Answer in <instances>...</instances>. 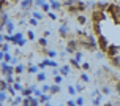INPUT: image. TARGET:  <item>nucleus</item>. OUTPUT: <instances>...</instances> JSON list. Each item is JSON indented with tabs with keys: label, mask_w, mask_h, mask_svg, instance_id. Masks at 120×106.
<instances>
[{
	"label": "nucleus",
	"mask_w": 120,
	"mask_h": 106,
	"mask_svg": "<svg viewBox=\"0 0 120 106\" xmlns=\"http://www.w3.org/2000/svg\"><path fill=\"white\" fill-rule=\"evenodd\" d=\"M108 14L112 18L114 24L120 22V3H111L108 8Z\"/></svg>",
	"instance_id": "nucleus-1"
},
{
	"label": "nucleus",
	"mask_w": 120,
	"mask_h": 106,
	"mask_svg": "<svg viewBox=\"0 0 120 106\" xmlns=\"http://www.w3.org/2000/svg\"><path fill=\"white\" fill-rule=\"evenodd\" d=\"M65 51L70 54V55H74V54L79 51V38H70L68 43H66Z\"/></svg>",
	"instance_id": "nucleus-2"
},
{
	"label": "nucleus",
	"mask_w": 120,
	"mask_h": 106,
	"mask_svg": "<svg viewBox=\"0 0 120 106\" xmlns=\"http://www.w3.org/2000/svg\"><path fill=\"white\" fill-rule=\"evenodd\" d=\"M104 21H108V13L100 11V10H92V22L101 24Z\"/></svg>",
	"instance_id": "nucleus-3"
},
{
	"label": "nucleus",
	"mask_w": 120,
	"mask_h": 106,
	"mask_svg": "<svg viewBox=\"0 0 120 106\" xmlns=\"http://www.w3.org/2000/svg\"><path fill=\"white\" fill-rule=\"evenodd\" d=\"M79 47H82V49L89 51V52H95L96 49H98V46H96V44H92V43L87 41L85 38H79Z\"/></svg>",
	"instance_id": "nucleus-4"
},
{
	"label": "nucleus",
	"mask_w": 120,
	"mask_h": 106,
	"mask_svg": "<svg viewBox=\"0 0 120 106\" xmlns=\"http://www.w3.org/2000/svg\"><path fill=\"white\" fill-rule=\"evenodd\" d=\"M2 75H3V76H14V75H16V67L2 62Z\"/></svg>",
	"instance_id": "nucleus-5"
},
{
	"label": "nucleus",
	"mask_w": 120,
	"mask_h": 106,
	"mask_svg": "<svg viewBox=\"0 0 120 106\" xmlns=\"http://www.w3.org/2000/svg\"><path fill=\"white\" fill-rule=\"evenodd\" d=\"M96 40H98V49H100L101 52L106 54V51H108L109 44H111V43H108V38H106V36L101 33L100 36H96Z\"/></svg>",
	"instance_id": "nucleus-6"
},
{
	"label": "nucleus",
	"mask_w": 120,
	"mask_h": 106,
	"mask_svg": "<svg viewBox=\"0 0 120 106\" xmlns=\"http://www.w3.org/2000/svg\"><path fill=\"white\" fill-rule=\"evenodd\" d=\"M117 55H120V46L119 44H109L108 51H106V57L112 59V57H117Z\"/></svg>",
	"instance_id": "nucleus-7"
},
{
	"label": "nucleus",
	"mask_w": 120,
	"mask_h": 106,
	"mask_svg": "<svg viewBox=\"0 0 120 106\" xmlns=\"http://www.w3.org/2000/svg\"><path fill=\"white\" fill-rule=\"evenodd\" d=\"M59 35H60V38H68V36H70V27H68V24H66V22L60 24Z\"/></svg>",
	"instance_id": "nucleus-8"
},
{
	"label": "nucleus",
	"mask_w": 120,
	"mask_h": 106,
	"mask_svg": "<svg viewBox=\"0 0 120 106\" xmlns=\"http://www.w3.org/2000/svg\"><path fill=\"white\" fill-rule=\"evenodd\" d=\"M10 22V16H8V13H6V10H0V27L2 29H5L6 24Z\"/></svg>",
	"instance_id": "nucleus-9"
},
{
	"label": "nucleus",
	"mask_w": 120,
	"mask_h": 106,
	"mask_svg": "<svg viewBox=\"0 0 120 106\" xmlns=\"http://www.w3.org/2000/svg\"><path fill=\"white\" fill-rule=\"evenodd\" d=\"M19 6L22 8L24 13H32L30 8L33 6V2H32V0H21V2H19Z\"/></svg>",
	"instance_id": "nucleus-10"
},
{
	"label": "nucleus",
	"mask_w": 120,
	"mask_h": 106,
	"mask_svg": "<svg viewBox=\"0 0 120 106\" xmlns=\"http://www.w3.org/2000/svg\"><path fill=\"white\" fill-rule=\"evenodd\" d=\"M59 73H60V76H70V73H71V65H63V67H60Z\"/></svg>",
	"instance_id": "nucleus-11"
},
{
	"label": "nucleus",
	"mask_w": 120,
	"mask_h": 106,
	"mask_svg": "<svg viewBox=\"0 0 120 106\" xmlns=\"http://www.w3.org/2000/svg\"><path fill=\"white\" fill-rule=\"evenodd\" d=\"M27 71H29L30 75H38V73H40V68H38V65H33L32 63V62H30L29 63V67H27Z\"/></svg>",
	"instance_id": "nucleus-12"
},
{
	"label": "nucleus",
	"mask_w": 120,
	"mask_h": 106,
	"mask_svg": "<svg viewBox=\"0 0 120 106\" xmlns=\"http://www.w3.org/2000/svg\"><path fill=\"white\" fill-rule=\"evenodd\" d=\"M43 62H44V65H46V67H51V68H54V70H59V68H60L59 63H57V62H54L52 59H44Z\"/></svg>",
	"instance_id": "nucleus-13"
},
{
	"label": "nucleus",
	"mask_w": 120,
	"mask_h": 106,
	"mask_svg": "<svg viewBox=\"0 0 120 106\" xmlns=\"http://www.w3.org/2000/svg\"><path fill=\"white\" fill-rule=\"evenodd\" d=\"M21 40H24V33L19 30V32H16V33L13 35V44H16V46H18V43L21 41Z\"/></svg>",
	"instance_id": "nucleus-14"
},
{
	"label": "nucleus",
	"mask_w": 120,
	"mask_h": 106,
	"mask_svg": "<svg viewBox=\"0 0 120 106\" xmlns=\"http://www.w3.org/2000/svg\"><path fill=\"white\" fill-rule=\"evenodd\" d=\"M76 6H78V10L81 14H84V11L87 10V2H82V0H78L76 2Z\"/></svg>",
	"instance_id": "nucleus-15"
},
{
	"label": "nucleus",
	"mask_w": 120,
	"mask_h": 106,
	"mask_svg": "<svg viewBox=\"0 0 120 106\" xmlns=\"http://www.w3.org/2000/svg\"><path fill=\"white\" fill-rule=\"evenodd\" d=\"M92 30H93V33H95L96 36H100V35H101V24L92 22Z\"/></svg>",
	"instance_id": "nucleus-16"
},
{
	"label": "nucleus",
	"mask_w": 120,
	"mask_h": 106,
	"mask_svg": "<svg viewBox=\"0 0 120 106\" xmlns=\"http://www.w3.org/2000/svg\"><path fill=\"white\" fill-rule=\"evenodd\" d=\"M5 101H6V103H11L13 98H11V97H8V94H6V92H0V103L3 105Z\"/></svg>",
	"instance_id": "nucleus-17"
},
{
	"label": "nucleus",
	"mask_w": 120,
	"mask_h": 106,
	"mask_svg": "<svg viewBox=\"0 0 120 106\" xmlns=\"http://www.w3.org/2000/svg\"><path fill=\"white\" fill-rule=\"evenodd\" d=\"M22 103H24V97L22 95H18L16 98H13V101H11V106H22Z\"/></svg>",
	"instance_id": "nucleus-18"
},
{
	"label": "nucleus",
	"mask_w": 120,
	"mask_h": 106,
	"mask_svg": "<svg viewBox=\"0 0 120 106\" xmlns=\"http://www.w3.org/2000/svg\"><path fill=\"white\" fill-rule=\"evenodd\" d=\"M68 62H70V65H71L73 68H82V63H81V62H78V60L74 59V57H70V60H68Z\"/></svg>",
	"instance_id": "nucleus-19"
},
{
	"label": "nucleus",
	"mask_w": 120,
	"mask_h": 106,
	"mask_svg": "<svg viewBox=\"0 0 120 106\" xmlns=\"http://www.w3.org/2000/svg\"><path fill=\"white\" fill-rule=\"evenodd\" d=\"M6 33L8 35H14L16 32H14V22L13 21H10V22L6 24Z\"/></svg>",
	"instance_id": "nucleus-20"
},
{
	"label": "nucleus",
	"mask_w": 120,
	"mask_h": 106,
	"mask_svg": "<svg viewBox=\"0 0 120 106\" xmlns=\"http://www.w3.org/2000/svg\"><path fill=\"white\" fill-rule=\"evenodd\" d=\"M10 87H11V86L6 82V79H2V81H0V92H8Z\"/></svg>",
	"instance_id": "nucleus-21"
},
{
	"label": "nucleus",
	"mask_w": 120,
	"mask_h": 106,
	"mask_svg": "<svg viewBox=\"0 0 120 106\" xmlns=\"http://www.w3.org/2000/svg\"><path fill=\"white\" fill-rule=\"evenodd\" d=\"M62 2H59V0H52V2H51V10H52V11H55V10H60V8H62Z\"/></svg>",
	"instance_id": "nucleus-22"
},
{
	"label": "nucleus",
	"mask_w": 120,
	"mask_h": 106,
	"mask_svg": "<svg viewBox=\"0 0 120 106\" xmlns=\"http://www.w3.org/2000/svg\"><path fill=\"white\" fill-rule=\"evenodd\" d=\"M48 79V75H46V71H40L38 75H36V81H40V82H44Z\"/></svg>",
	"instance_id": "nucleus-23"
},
{
	"label": "nucleus",
	"mask_w": 120,
	"mask_h": 106,
	"mask_svg": "<svg viewBox=\"0 0 120 106\" xmlns=\"http://www.w3.org/2000/svg\"><path fill=\"white\" fill-rule=\"evenodd\" d=\"M76 19H78V24H79V25H82V27L87 24V18H85L84 14H78V16H76Z\"/></svg>",
	"instance_id": "nucleus-24"
},
{
	"label": "nucleus",
	"mask_w": 120,
	"mask_h": 106,
	"mask_svg": "<svg viewBox=\"0 0 120 106\" xmlns=\"http://www.w3.org/2000/svg\"><path fill=\"white\" fill-rule=\"evenodd\" d=\"M44 54L48 55V59H54V57H57V51H54V49H44Z\"/></svg>",
	"instance_id": "nucleus-25"
},
{
	"label": "nucleus",
	"mask_w": 120,
	"mask_h": 106,
	"mask_svg": "<svg viewBox=\"0 0 120 106\" xmlns=\"http://www.w3.org/2000/svg\"><path fill=\"white\" fill-rule=\"evenodd\" d=\"M48 38H44V36H41V38H38V44L41 47H44V49H48Z\"/></svg>",
	"instance_id": "nucleus-26"
},
{
	"label": "nucleus",
	"mask_w": 120,
	"mask_h": 106,
	"mask_svg": "<svg viewBox=\"0 0 120 106\" xmlns=\"http://www.w3.org/2000/svg\"><path fill=\"white\" fill-rule=\"evenodd\" d=\"M111 60V65L112 67H117V68H120V55H117V57H112V59H109Z\"/></svg>",
	"instance_id": "nucleus-27"
},
{
	"label": "nucleus",
	"mask_w": 120,
	"mask_h": 106,
	"mask_svg": "<svg viewBox=\"0 0 120 106\" xmlns=\"http://www.w3.org/2000/svg\"><path fill=\"white\" fill-rule=\"evenodd\" d=\"M51 97H52L51 94H44V95L41 97V98H40V103H43V105H48L49 100H51Z\"/></svg>",
	"instance_id": "nucleus-28"
},
{
	"label": "nucleus",
	"mask_w": 120,
	"mask_h": 106,
	"mask_svg": "<svg viewBox=\"0 0 120 106\" xmlns=\"http://www.w3.org/2000/svg\"><path fill=\"white\" fill-rule=\"evenodd\" d=\"M41 10L46 13V14H48V13H51V11H52V10H51V2H44V3H43V6H41Z\"/></svg>",
	"instance_id": "nucleus-29"
},
{
	"label": "nucleus",
	"mask_w": 120,
	"mask_h": 106,
	"mask_svg": "<svg viewBox=\"0 0 120 106\" xmlns=\"http://www.w3.org/2000/svg\"><path fill=\"white\" fill-rule=\"evenodd\" d=\"M62 5L66 6V8H71V6L76 5V0H65V2H62Z\"/></svg>",
	"instance_id": "nucleus-30"
},
{
	"label": "nucleus",
	"mask_w": 120,
	"mask_h": 106,
	"mask_svg": "<svg viewBox=\"0 0 120 106\" xmlns=\"http://www.w3.org/2000/svg\"><path fill=\"white\" fill-rule=\"evenodd\" d=\"M24 71H25V67H24L22 63H19L18 67H16V75H18V76H21V75H22Z\"/></svg>",
	"instance_id": "nucleus-31"
},
{
	"label": "nucleus",
	"mask_w": 120,
	"mask_h": 106,
	"mask_svg": "<svg viewBox=\"0 0 120 106\" xmlns=\"http://www.w3.org/2000/svg\"><path fill=\"white\" fill-rule=\"evenodd\" d=\"M60 92V86H57V84H52L51 86V95H55Z\"/></svg>",
	"instance_id": "nucleus-32"
},
{
	"label": "nucleus",
	"mask_w": 120,
	"mask_h": 106,
	"mask_svg": "<svg viewBox=\"0 0 120 106\" xmlns=\"http://www.w3.org/2000/svg\"><path fill=\"white\" fill-rule=\"evenodd\" d=\"M40 105V98H36V97H30V106H38Z\"/></svg>",
	"instance_id": "nucleus-33"
},
{
	"label": "nucleus",
	"mask_w": 120,
	"mask_h": 106,
	"mask_svg": "<svg viewBox=\"0 0 120 106\" xmlns=\"http://www.w3.org/2000/svg\"><path fill=\"white\" fill-rule=\"evenodd\" d=\"M32 18L36 19V21H41V19H43V14L40 11H32Z\"/></svg>",
	"instance_id": "nucleus-34"
},
{
	"label": "nucleus",
	"mask_w": 120,
	"mask_h": 106,
	"mask_svg": "<svg viewBox=\"0 0 120 106\" xmlns=\"http://www.w3.org/2000/svg\"><path fill=\"white\" fill-rule=\"evenodd\" d=\"M111 92H112V89L109 87V86H103V87H101V94L103 95H109Z\"/></svg>",
	"instance_id": "nucleus-35"
},
{
	"label": "nucleus",
	"mask_w": 120,
	"mask_h": 106,
	"mask_svg": "<svg viewBox=\"0 0 120 106\" xmlns=\"http://www.w3.org/2000/svg\"><path fill=\"white\" fill-rule=\"evenodd\" d=\"M10 51V43H2V47H0V52H8Z\"/></svg>",
	"instance_id": "nucleus-36"
},
{
	"label": "nucleus",
	"mask_w": 120,
	"mask_h": 106,
	"mask_svg": "<svg viewBox=\"0 0 120 106\" xmlns=\"http://www.w3.org/2000/svg\"><path fill=\"white\" fill-rule=\"evenodd\" d=\"M66 90H68L70 97H73V95H76V94H78V90H76V87H74V86H68V89H66Z\"/></svg>",
	"instance_id": "nucleus-37"
},
{
	"label": "nucleus",
	"mask_w": 120,
	"mask_h": 106,
	"mask_svg": "<svg viewBox=\"0 0 120 106\" xmlns=\"http://www.w3.org/2000/svg\"><path fill=\"white\" fill-rule=\"evenodd\" d=\"M35 38H36L35 32H33V30H29V32H27V40H30V41H33Z\"/></svg>",
	"instance_id": "nucleus-38"
},
{
	"label": "nucleus",
	"mask_w": 120,
	"mask_h": 106,
	"mask_svg": "<svg viewBox=\"0 0 120 106\" xmlns=\"http://www.w3.org/2000/svg\"><path fill=\"white\" fill-rule=\"evenodd\" d=\"M11 60H13V55L10 52H6L5 57H3V62H5V63H11Z\"/></svg>",
	"instance_id": "nucleus-39"
},
{
	"label": "nucleus",
	"mask_w": 120,
	"mask_h": 106,
	"mask_svg": "<svg viewBox=\"0 0 120 106\" xmlns=\"http://www.w3.org/2000/svg\"><path fill=\"white\" fill-rule=\"evenodd\" d=\"M84 103H85L84 97H82V95H79L78 98H76V105H78V106H84Z\"/></svg>",
	"instance_id": "nucleus-40"
},
{
	"label": "nucleus",
	"mask_w": 120,
	"mask_h": 106,
	"mask_svg": "<svg viewBox=\"0 0 120 106\" xmlns=\"http://www.w3.org/2000/svg\"><path fill=\"white\" fill-rule=\"evenodd\" d=\"M62 81H63V76H60V75H57V76H54V84H57V86H60V84H62Z\"/></svg>",
	"instance_id": "nucleus-41"
},
{
	"label": "nucleus",
	"mask_w": 120,
	"mask_h": 106,
	"mask_svg": "<svg viewBox=\"0 0 120 106\" xmlns=\"http://www.w3.org/2000/svg\"><path fill=\"white\" fill-rule=\"evenodd\" d=\"M43 95H44V94H43L41 89H35V92H33V97H36V98H41Z\"/></svg>",
	"instance_id": "nucleus-42"
},
{
	"label": "nucleus",
	"mask_w": 120,
	"mask_h": 106,
	"mask_svg": "<svg viewBox=\"0 0 120 106\" xmlns=\"http://www.w3.org/2000/svg\"><path fill=\"white\" fill-rule=\"evenodd\" d=\"M81 81H82L84 84L90 82V78H89V75H85V73H82V75H81Z\"/></svg>",
	"instance_id": "nucleus-43"
},
{
	"label": "nucleus",
	"mask_w": 120,
	"mask_h": 106,
	"mask_svg": "<svg viewBox=\"0 0 120 106\" xmlns=\"http://www.w3.org/2000/svg\"><path fill=\"white\" fill-rule=\"evenodd\" d=\"M8 94L11 95V98H16V97H18V95H16V94H18V92L14 90V87H13V86H11V87H10V89H8Z\"/></svg>",
	"instance_id": "nucleus-44"
},
{
	"label": "nucleus",
	"mask_w": 120,
	"mask_h": 106,
	"mask_svg": "<svg viewBox=\"0 0 120 106\" xmlns=\"http://www.w3.org/2000/svg\"><path fill=\"white\" fill-rule=\"evenodd\" d=\"M101 98H103V97H96V98H93V100H92V105H93V106H100Z\"/></svg>",
	"instance_id": "nucleus-45"
},
{
	"label": "nucleus",
	"mask_w": 120,
	"mask_h": 106,
	"mask_svg": "<svg viewBox=\"0 0 120 106\" xmlns=\"http://www.w3.org/2000/svg\"><path fill=\"white\" fill-rule=\"evenodd\" d=\"M73 57H74V59L78 60V62H81V60H82V51H78V52L74 54Z\"/></svg>",
	"instance_id": "nucleus-46"
},
{
	"label": "nucleus",
	"mask_w": 120,
	"mask_h": 106,
	"mask_svg": "<svg viewBox=\"0 0 120 106\" xmlns=\"http://www.w3.org/2000/svg\"><path fill=\"white\" fill-rule=\"evenodd\" d=\"M48 18L51 19V21H57V19H59V18H57V14H55L54 11H51V13H48Z\"/></svg>",
	"instance_id": "nucleus-47"
},
{
	"label": "nucleus",
	"mask_w": 120,
	"mask_h": 106,
	"mask_svg": "<svg viewBox=\"0 0 120 106\" xmlns=\"http://www.w3.org/2000/svg\"><path fill=\"white\" fill-rule=\"evenodd\" d=\"M29 24H30V25H32V27H36V25L40 24V21H36V19L30 18V19H29Z\"/></svg>",
	"instance_id": "nucleus-48"
},
{
	"label": "nucleus",
	"mask_w": 120,
	"mask_h": 106,
	"mask_svg": "<svg viewBox=\"0 0 120 106\" xmlns=\"http://www.w3.org/2000/svg\"><path fill=\"white\" fill-rule=\"evenodd\" d=\"M74 87H76V90H78V92H82V90H84V84H82V82H78V84H76V86H74Z\"/></svg>",
	"instance_id": "nucleus-49"
},
{
	"label": "nucleus",
	"mask_w": 120,
	"mask_h": 106,
	"mask_svg": "<svg viewBox=\"0 0 120 106\" xmlns=\"http://www.w3.org/2000/svg\"><path fill=\"white\" fill-rule=\"evenodd\" d=\"M10 65H13V67H18V65H19V59L16 57V55L13 57V60H11V63H10Z\"/></svg>",
	"instance_id": "nucleus-50"
},
{
	"label": "nucleus",
	"mask_w": 120,
	"mask_h": 106,
	"mask_svg": "<svg viewBox=\"0 0 120 106\" xmlns=\"http://www.w3.org/2000/svg\"><path fill=\"white\" fill-rule=\"evenodd\" d=\"M95 55H96V59H103V57H106V54L101 52V51H98V52H96Z\"/></svg>",
	"instance_id": "nucleus-51"
},
{
	"label": "nucleus",
	"mask_w": 120,
	"mask_h": 106,
	"mask_svg": "<svg viewBox=\"0 0 120 106\" xmlns=\"http://www.w3.org/2000/svg\"><path fill=\"white\" fill-rule=\"evenodd\" d=\"M43 3H44L43 0H35L33 2V6H43Z\"/></svg>",
	"instance_id": "nucleus-52"
},
{
	"label": "nucleus",
	"mask_w": 120,
	"mask_h": 106,
	"mask_svg": "<svg viewBox=\"0 0 120 106\" xmlns=\"http://www.w3.org/2000/svg\"><path fill=\"white\" fill-rule=\"evenodd\" d=\"M25 44H27V40H25V38H24V40H21V41L18 43V46H19V47H24Z\"/></svg>",
	"instance_id": "nucleus-53"
},
{
	"label": "nucleus",
	"mask_w": 120,
	"mask_h": 106,
	"mask_svg": "<svg viewBox=\"0 0 120 106\" xmlns=\"http://www.w3.org/2000/svg\"><path fill=\"white\" fill-rule=\"evenodd\" d=\"M66 106H78L76 105V100H68L66 101Z\"/></svg>",
	"instance_id": "nucleus-54"
},
{
	"label": "nucleus",
	"mask_w": 120,
	"mask_h": 106,
	"mask_svg": "<svg viewBox=\"0 0 120 106\" xmlns=\"http://www.w3.org/2000/svg\"><path fill=\"white\" fill-rule=\"evenodd\" d=\"M82 70H90V63H87V62H84V63H82Z\"/></svg>",
	"instance_id": "nucleus-55"
},
{
	"label": "nucleus",
	"mask_w": 120,
	"mask_h": 106,
	"mask_svg": "<svg viewBox=\"0 0 120 106\" xmlns=\"http://www.w3.org/2000/svg\"><path fill=\"white\" fill-rule=\"evenodd\" d=\"M115 92H117V94H120V81H117V82H115Z\"/></svg>",
	"instance_id": "nucleus-56"
},
{
	"label": "nucleus",
	"mask_w": 120,
	"mask_h": 106,
	"mask_svg": "<svg viewBox=\"0 0 120 106\" xmlns=\"http://www.w3.org/2000/svg\"><path fill=\"white\" fill-rule=\"evenodd\" d=\"M38 68H40V70H46V65H44V62H41V63H38Z\"/></svg>",
	"instance_id": "nucleus-57"
},
{
	"label": "nucleus",
	"mask_w": 120,
	"mask_h": 106,
	"mask_svg": "<svg viewBox=\"0 0 120 106\" xmlns=\"http://www.w3.org/2000/svg\"><path fill=\"white\" fill-rule=\"evenodd\" d=\"M49 35H51V32H49V30H44V32H43V36H44V38H48Z\"/></svg>",
	"instance_id": "nucleus-58"
},
{
	"label": "nucleus",
	"mask_w": 120,
	"mask_h": 106,
	"mask_svg": "<svg viewBox=\"0 0 120 106\" xmlns=\"http://www.w3.org/2000/svg\"><path fill=\"white\" fill-rule=\"evenodd\" d=\"M29 22H25L24 19H19V25H27Z\"/></svg>",
	"instance_id": "nucleus-59"
},
{
	"label": "nucleus",
	"mask_w": 120,
	"mask_h": 106,
	"mask_svg": "<svg viewBox=\"0 0 120 106\" xmlns=\"http://www.w3.org/2000/svg\"><path fill=\"white\" fill-rule=\"evenodd\" d=\"M104 106H114V105H112V103H106Z\"/></svg>",
	"instance_id": "nucleus-60"
},
{
	"label": "nucleus",
	"mask_w": 120,
	"mask_h": 106,
	"mask_svg": "<svg viewBox=\"0 0 120 106\" xmlns=\"http://www.w3.org/2000/svg\"><path fill=\"white\" fill-rule=\"evenodd\" d=\"M44 106H51V105H49V103H48V105H44Z\"/></svg>",
	"instance_id": "nucleus-61"
},
{
	"label": "nucleus",
	"mask_w": 120,
	"mask_h": 106,
	"mask_svg": "<svg viewBox=\"0 0 120 106\" xmlns=\"http://www.w3.org/2000/svg\"><path fill=\"white\" fill-rule=\"evenodd\" d=\"M60 106H63V105H60Z\"/></svg>",
	"instance_id": "nucleus-62"
},
{
	"label": "nucleus",
	"mask_w": 120,
	"mask_h": 106,
	"mask_svg": "<svg viewBox=\"0 0 120 106\" xmlns=\"http://www.w3.org/2000/svg\"><path fill=\"white\" fill-rule=\"evenodd\" d=\"M119 25H120V22H119Z\"/></svg>",
	"instance_id": "nucleus-63"
}]
</instances>
